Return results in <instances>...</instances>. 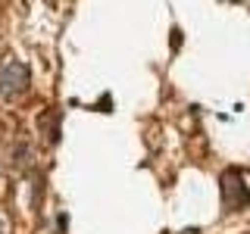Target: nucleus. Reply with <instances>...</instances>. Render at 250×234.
<instances>
[{"label": "nucleus", "mask_w": 250, "mask_h": 234, "mask_svg": "<svg viewBox=\"0 0 250 234\" xmlns=\"http://www.w3.org/2000/svg\"><path fill=\"white\" fill-rule=\"evenodd\" d=\"M28 156H31V147L28 144H19V150H16V166L25 169L28 166Z\"/></svg>", "instance_id": "obj_3"}, {"label": "nucleus", "mask_w": 250, "mask_h": 234, "mask_svg": "<svg viewBox=\"0 0 250 234\" xmlns=\"http://www.w3.org/2000/svg\"><path fill=\"white\" fill-rule=\"evenodd\" d=\"M222 203L229 213H241L244 206H250V187L241 178V169H229L222 175Z\"/></svg>", "instance_id": "obj_2"}, {"label": "nucleus", "mask_w": 250, "mask_h": 234, "mask_svg": "<svg viewBox=\"0 0 250 234\" xmlns=\"http://www.w3.org/2000/svg\"><path fill=\"white\" fill-rule=\"evenodd\" d=\"M0 234H6V222H3V215H0Z\"/></svg>", "instance_id": "obj_4"}, {"label": "nucleus", "mask_w": 250, "mask_h": 234, "mask_svg": "<svg viewBox=\"0 0 250 234\" xmlns=\"http://www.w3.org/2000/svg\"><path fill=\"white\" fill-rule=\"evenodd\" d=\"M28 88H31L28 66L19 62V59H6L3 66H0V97L3 100H19Z\"/></svg>", "instance_id": "obj_1"}]
</instances>
